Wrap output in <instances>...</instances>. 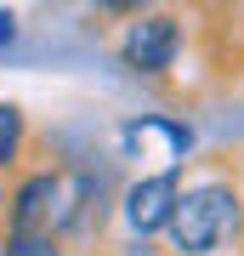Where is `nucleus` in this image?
I'll return each instance as SVG.
<instances>
[{
	"instance_id": "obj_1",
	"label": "nucleus",
	"mask_w": 244,
	"mask_h": 256,
	"mask_svg": "<svg viewBox=\"0 0 244 256\" xmlns=\"http://www.w3.org/2000/svg\"><path fill=\"white\" fill-rule=\"evenodd\" d=\"M239 228H244V200H239V188L222 182V176H205V182L182 188L165 239H171L176 256H216L222 245L239 239Z\"/></svg>"
},
{
	"instance_id": "obj_2",
	"label": "nucleus",
	"mask_w": 244,
	"mask_h": 256,
	"mask_svg": "<svg viewBox=\"0 0 244 256\" xmlns=\"http://www.w3.org/2000/svg\"><path fill=\"white\" fill-rule=\"evenodd\" d=\"M182 57V18L171 12H136V23L119 34V63L131 74H165Z\"/></svg>"
},
{
	"instance_id": "obj_3",
	"label": "nucleus",
	"mask_w": 244,
	"mask_h": 256,
	"mask_svg": "<svg viewBox=\"0 0 244 256\" xmlns=\"http://www.w3.org/2000/svg\"><path fill=\"white\" fill-rule=\"evenodd\" d=\"M176 200H182V176H176V171H148V176H136V182L119 194V205H125V222H131V234H136V239H154V234L171 228Z\"/></svg>"
},
{
	"instance_id": "obj_4",
	"label": "nucleus",
	"mask_w": 244,
	"mask_h": 256,
	"mask_svg": "<svg viewBox=\"0 0 244 256\" xmlns=\"http://www.w3.org/2000/svg\"><path fill=\"white\" fill-rule=\"evenodd\" d=\"M23 142H28V114H23V102H6V97H0V171L23 160Z\"/></svg>"
},
{
	"instance_id": "obj_5",
	"label": "nucleus",
	"mask_w": 244,
	"mask_h": 256,
	"mask_svg": "<svg viewBox=\"0 0 244 256\" xmlns=\"http://www.w3.org/2000/svg\"><path fill=\"white\" fill-rule=\"evenodd\" d=\"M0 256H68L57 234H6L0 239Z\"/></svg>"
},
{
	"instance_id": "obj_6",
	"label": "nucleus",
	"mask_w": 244,
	"mask_h": 256,
	"mask_svg": "<svg viewBox=\"0 0 244 256\" xmlns=\"http://www.w3.org/2000/svg\"><path fill=\"white\" fill-rule=\"evenodd\" d=\"M11 40H17V18H11V12H0V46H11Z\"/></svg>"
},
{
	"instance_id": "obj_7",
	"label": "nucleus",
	"mask_w": 244,
	"mask_h": 256,
	"mask_svg": "<svg viewBox=\"0 0 244 256\" xmlns=\"http://www.w3.org/2000/svg\"><path fill=\"white\" fill-rule=\"evenodd\" d=\"M131 256H154V245H148V239H136V245H131Z\"/></svg>"
},
{
	"instance_id": "obj_8",
	"label": "nucleus",
	"mask_w": 244,
	"mask_h": 256,
	"mask_svg": "<svg viewBox=\"0 0 244 256\" xmlns=\"http://www.w3.org/2000/svg\"><path fill=\"white\" fill-rule=\"evenodd\" d=\"M0 210H6V188H0Z\"/></svg>"
}]
</instances>
